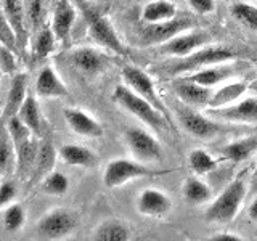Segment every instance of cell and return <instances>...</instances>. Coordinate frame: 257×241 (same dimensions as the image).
I'll return each mask as SVG.
<instances>
[{"mask_svg": "<svg viewBox=\"0 0 257 241\" xmlns=\"http://www.w3.org/2000/svg\"><path fill=\"white\" fill-rule=\"evenodd\" d=\"M112 100H114L120 108H124L132 116L140 119L143 124H147L155 132H163L169 126L166 117L153 106L150 101H147L139 93H135L131 87L125 84L116 85L114 92H112Z\"/></svg>", "mask_w": 257, "mask_h": 241, "instance_id": "6da1fadb", "label": "cell"}, {"mask_svg": "<svg viewBox=\"0 0 257 241\" xmlns=\"http://www.w3.org/2000/svg\"><path fill=\"white\" fill-rule=\"evenodd\" d=\"M236 58V53L230 50L227 47H217V45H209V47H201L199 50L193 52L188 56L179 58L172 64L164 66V72L167 76H182V74H190L198 69H203L207 66H212L217 63H227Z\"/></svg>", "mask_w": 257, "mask_h": 241, "instance_id": "7a4b0ae2", "label": "cell"}, {"mask_svg": "<svg viewBox=\"0 0 257 241\" xmlns=\"http://www.w3.org/2000/svg\"><path fill=\"white\" fill-rule=\"evenodd\" d=\"M246 191V182L243 179H235L209 206V209L204 212L206 220L212 223L231 222L243 206Z\"/></svg>", "mask_w": 257, "mask_h": 241, "instance_id": "3957f363", "label": "cell"}, {"mask_svg": "<svg viewBox=\"0 0 257 241\" xmlns=\"http://www.w3.org/2000/svg\"><path fill=\"white\" fill-rule=\"evenodd\" d=\"M82 13L87 23L88 34H90V37L96 44L104 47L106 50L112 52L114 55H120V56L127 55L125 45L122 44V40L117 36L114 26H112L106 16L96 10V8L88 5H82Z\"/></svg>", "mask_w": 257, "mask_h": 241, "instance_id": "277c9868", "label": "cell"}, {"mask_svg": "<svg viewBox=\"0 0 257 241\" xmlns=\"http://www.w3.org/2000/svg\"><path fill=\"white\" fill-rule=\"evenodd\" d=\"M169 171H156V169L148 167L145 163H140L137 159H112L108 163L106 169L103 172V183L108 188H119L124 187L127 182L142 179V177H156L167 174Z\"/></svg>", "mask_w": 257, "mask_h": 241, "instance_id": "5b68a950", "label": "cell"}, {"mask_svg": "<svg viewBox=\"0 0 257 241\" xmlns=\"http://www.w3.org/2000/svg\"><path fill=\"white\" fill-rule=\"evenodd\" d=\"M120 76H122V80H124V84L127 87H131L135 93H139L142 96V98L150 101L153 106H155L161 112V114L166 117V120L172 129V132L177 134V127L174 124V120L171 119L169 109L166 108V104L163 103L161 96L158 95L155 82H153V79L147 74V72L142 71L140 68H137V66H131V64H127V66H124L122 71H120Z\"/></svg>", "mask_w": 257, "mask_h": 241, "instance_id": "8992f818", "label": "cell"}, {"mask_svg": "<svg viewBox=\"0 0 257 241\" xmlns=\"http://www.w3.org/2000/svg\"><path fill=\"white\" fill-rule=\"evenodd\" d=\"M124 140L128 150H131L132 156L140 163H159L164 158V151L159 140L155 139L145 129L128 127L124 132Z\"/></svg>", "mask_w": 257, "mask_h": 241, "instance_id": "52a82bcc", "label": "cell"}, {"mask_svg": "<svg viewBox=\"0 0 257 241\" xmlns=\"http://www.w3.org/2000/svg\"><path fill=\"white\" fill-rule=\"evenodd\" d=\"M196 21L191 18V16H179L175 18L167 20L163 23H156V24H147L142 29L140 34V42L145 47L150 45H163L167 40H171L172 37L182 34L185 31H190L191 28H195Z\"/></svg>", "mask_w": 257, "mask_h": 241, "instance_id": "ba28073f", "label": "cell"}, {"mask_svg": "<svg viewBox=\"0 0 257 241\" xmlns=\"http://www.w3.org/2000/svg\"><path fill=\"white\" fill-rule=\"evenodd\" d=\"M76 225L77 219L74 214L68 209L56 207L40 217L36 225V233L44 239H61L71 235Z\"/></svg>", "mask_w": 257, "mask_h": 241, "instance_id": "9c48e42d", "label": "cell"}, {"mask_svg": "<svg viewBox=\"0 0 257 241\" xmlns=\"http://www.w3.org/2000/svg\"><path fill=\"white\" fill-rule=\"evenodd\" d=\"M207 42H211V36L204 31H185L182 34L172 37L166 44L159 45V52L164 55H172L175 58H183L193 52L199 50Z\"/></svg>", "mask_w": 257, "mask_h": 241, "instance_id": "30bf717a", "label": "cell"}, {"mask_svg": "<svg viewBox=\"0 0 257 241\" xmlns=\"http://www.w3.org/2000/svg\"><path fill=\"white\" fill-rule=\"evenodd\" d=\"M244 69H246L244 63H230L228 64V61H227V63H217V64H212V66L190 72V74L185 77L199 84V85L212 88L214 85L223 82V80H228L231 77L241 74Z\"/></svg>", "mask_w": 257, "mask_h": 241, "instance_id": "8fae6325", "label": "cell"}, {"mask_svg": "<svg viewBox=\"0 0 257 241\" xmlns=\"http://www.w3.org/2000/svg\"><path fill=\"white\" fill-rule=\"evenodd\" d=\"M207 114L214 119H222L227 123L238 124H255L257 123V98L241 100L235 104H228L223 108H207Z\"/></svg>", "mask_w": 257, "mask_h": 241, "instance_id": "7c38bea8", "label": "cell"}, {"mask_svg": "<svg viewBox=\"0 0 257 241\" xmlns=\"http://www.w3.org/2000/svg\"><path fill=\"white\" fill-rule=\"evenodd\" d=\"M63 116L71 131L80 137H85V139H100L104 134V129L98 120L79 108L63 109Z\"/></svg>", "mask_w": 257, "mask_h": 241, "instance_id": "4fadbf2b", "label": "cell"}, {"mask_svg": "<svg viewBox=\"0 0 257 241\" xmlns=\"http://www.w3.org/2000/svg\"><path fill=\"white\" fill-rule=\"evenodd\" d=\"M71 63L87 76H96L109 66V58L92 47H80L71 53Z\"/></svg>", "mask_w": 257, "mask_h": 241, "instance_id": "5bb4252c", "label": "cell"}, {"mask_svg": "<svg viewBox=\"0 0 257 241\" xmlns=\"http://www.w3.org/2000/svg\"><path fill=\"white\" fill-rule=\"evenodd\" d=\"M171 87L174 93L179 96L183 103L190 104V106H207L209 98H211V95H212L209 87L199 85L196 82H193V80L187 79L185 76L172 80Z\"/></svg>", "mask_w": 257, "mask_h": 241, "instance_id": "9a60e30c", "label": "cell"}, {"mask_svg": "<svg viewBox=\"0 0 257 241\" xmlns=\"http://www.w3.org/2000/svg\"><path fill=\"white\" fill-rule=\"evenodd\" d=\"M137 209L142 215L163 217L172 209V199L156 188H147L137 199Z\"/></svg>", "mask_w": 257, "mask_h": 241, "instance_id": "2e32d148", "label": "cell"}, {"mask_svg": "<svg viewBox=\"0 0 257 241\" xmlns=\"http://www.w3.org/2000/svg\"><path fill=\"white\" fill-rule=\"evenodd\" d=\"M179 119L185 131L190 135L196 137V139H211V137L217 135L220 131V127L212 119L190 109L179 111Z\"/></svg>", "mask_w": 257, "mask_h": 241, "instance_id": "e0dca14e", "label": "cell"}, {"mask_svg": "<svg viewBox=\"0 0 257 241\" xmlns=\"http://www.w3.org/2000/svg\"><path fill=\"white\" fill-rule=\"evenodd\" d=\"M74 23H76V8L72 7V4L69 0H56L52 29L56 39H58V42H68Z\"/></svg>", "mask_w": 257, "mask_h": 241, "instance_id": "ac0fdd59", "label": "cell"}, {"mask_svg": "<svg viewBox=\"0 0 257 241\" xmlns=\"http://www.w3.org/2000/svg\"><path fill=\"white\" fill-rule=\"evenodd\" d=\"M2 10L5 15V21L10 26L13 39L18 44H24L28 39L26 34V16L28 12L24 10L21 0H2Z\"/></svg>", "mask_w": 257, "mask_h": 241, "instance_id": "d6986e66", "label": "cell"}, {"mask_svg": "<svg viewBox=\"0 0 257 241\" xmlns=\"http://www.w3.org/2000/svg\"><path fill=\"white\" fill-rule=\"evenodd\" d=\"M36 93L42 98H61L69 90L52 66H44L36 79Z\"/></svg>", "mask_w": 257, "mask_h": 241, "instance_id": "ffe728a7", "label": "cell"}, {"mask_svg": "<svg viewBox=\"0 0 257 241\" xmlns=\"http://www.w3.org/2000/svg\"><path fill=\"white\" fill-rule=\"evenodd\" d=\"M26 93H28V76L24 74V72H20V74H16L13 77L10 90H8L4 114H2L4 120L18 114L23 101L26 100V96H28Z\"/></svg>", "mask_w": 257, "mask_h": 241, "instance_id": "44dd1931", "label": "cell"}, {"mask_svg": "<svg viewBox=\"0 0 257 241\" xmlns=\"http://www.w3.org/2000/svg\"><path fill=\"white\" fill-rule=\"evenodd\" d=\"M177 16V7L171 0H151L142 10V21L145 24H156Z\"/></svg>", "mask_w": 257, "mask_h": 241, "instance_id": "7402d4cb", "label": "cell"}, {"mask_svg": "<svg viewBox=\"0 0 257 241\" xmlns=\"http://www.w3.org/2000/svg\"><path fill=\"white\" fill-rule=\"evenodd\" d=\"M58 156L64 164L76 167H92L96 163V158L90 150L76 143H66L60 147Z\"/></svg>", "mask_w": 257, "mask_h": 241, "instance_id": "603a6c76", "label": "cell"}, {"mask_svg": "<svg viewBox=\"0 0 257 241\" xmlns=\"http://www.w3.org/2000/svg\"><path fill=\"white\" fill-rule=\"evenodd\" d=\"M246 90H247V84L241 82V80H235V82L225 84L219 88V90L212 92L211 98H209V103H207V108L228 106V104L239 100Z\"/></svg>", "mask_w": 257, "mask_h": 241, "instance_id": "cb8c5ba5", "label": "cell"}, {"mask_svg": "<svg viewBox=\"0 0 257 241\" xmlns=\"http://www.w3.org/2000/svg\"><path fill=\"white\" fill-rule=\"evenodd\" d=\"M93 239L96 241H127L131 239V230L122 220L109 219L101 222L93 231Z\"/></svg>", "mask_w": 257, "mask_h": 241, "instance_id": "d4e9b609", "label": "cell"}, {"mask_svg": "<svg viewBox=\"0 0 257 241\" xmlns=\"http://www.w3.org/2000/svg\"><path fill=\"white\" fill-rule=\"evenodd\" d=\"M16 116H18L23 123L31 129V132L34 135L42 134L44 120H42V114H40L37 100H36V96L32 93H28L26 100L23 101L21 108H20L18 114H16Z\"/></svg>", "mask_w": 257, "mask_h": 241, "instance_id": "484cf974", "label": "cell"}, {"mask_svg": "<svg viewBox=\"0 0 257 241\" xmlns=\"http://www.w3.org/2000/svg\"><path fill=\"white\" fill-rule=\"evenodd\" d=\"M16 166V148L5 120L0 119V172L8 174Z\"/></svg>", "mask_w": 257, "mask_h": 241, "instance_id": "4316f807", "label": "cell"}, {"mask_svg": "<svg viewBox=\"0 0 257 241\" xmlns=\"http://www.w3.org/2000/svg\"><path fill=\"white\" fill-rule=\"evenodd\" d=\"M37 153H39V145L32 137L16 150V171L20 172L21 177H26L28 174L32 172Z\"/></svg>", "mask_w": 257, "mask_h": 241, "instance_id": "83f0119b", "label": "cell"}, {"mask_svg": "<svg viewBox=\"0 0 257 241\" xmlns=\"http://www.w3.org/2000/svg\"><path fill=\"white\" fill-rule=\"evenodd\" d=\"M182 193L190 204H204L212 198V190L196 177H188L183 182Z\"/></svg>", "mask_w": 257, "mask_h": 241, "instance_id": "f1b7e54d", "label": "cell"}, {"mask_svg": "<svg viewBox=\"0 0 257 241\" xmlns=\"http://www.w3.org/2000/svg\"><path fill=\"white\" fill-rule=\"evenodd\" d=\"M257 150V137H249V139H241L231 142L222 150L223 159L231 161V163H239L249 158Z\"/></svg>", "mask_w": 257, "mask_h": 241, "instance_id": "f546056e", "label": "cell"}, {"mask_svg": "<svg viewBox=\"0 0 257 241\" xmlns=\"http://www.w3.org/2000/svg\"><path fill=\"white\" fill-rule=\"evenodd\" d=\"M55 155L56 151L52 147L50 142H44L42 145H39V153L36 158V164L32 169V179L37 180L40 177H45L48 172L52 171L53 163H55Z\"/></svg>", "mask_w": 257, "mask_h": 241, "instance_id": "4dcf8cb0", "label": "cell"}, {"mask_svg": "<svg viewBox=\"0 0 257 241\" xmlns=\"http://www.w3.org/2000/svg\"><path fill=\"white\" fill-rule=\"evenodd\" d=\"M188 166L191 171L196 172L198 175H204V174L212 172L217 167V159L212 155H209L206 150L196 148V150L190 151Z\"/></svg>", "mask_w": 257, "mask_h": 241, "instance_id": "1f68e13d", "label": "cell"}, {"mask_svg": "<svg viewBox=\"0 0 257 241\" xmlns=\"http://www.w3.org/2000/svg\"><path fill=\"white\" fill-rule=\"evenodd\" d=\"M40 185H42V191L47 193V195L61 196V195H64V193L68 191V188H69V180H68V177L64 175L63 172L50 171L42 179Z\"/></svg>", "mask_w": 257, "mask_h": 241, "instance_id": "d6a6232c", "label": "cell"}, {"mask_svg": "<svg viewBox=\"0 0 257 241\" xmlns=\"http://www.w3.org/2000/svg\"><path fill=\"white\" fill-rule=\"evenodd\" d=\"M56 42H58V39H56L53 29L42 28L39 31L36 42H34V58L36 60L47 58V56L55 50Z\"/></svg>", "mask_w": 257, "mask_h": 241, "instance_id": "836d02e7", "label": "cell"}, {"mask_svg": "<svg viewBox=\"0 0 257 241\" xmlns=\"http://www.w3.org/2000/svg\"><path fill=\"white\" fill-rule=\"evenodd\" d=\"M230 13L233 18L239 21L243 26L257 32V7L246 4V2H238L235 5H231Z\"/></svg>", "mask_w": 257, "mask_h": 241, "instance_id": "e575fe53", "label": "cell"}, {"mask_svg": "<svg viewBox=\"0 0 257 241\" xmlns=\"http://www.w3.org/2000/svg\"><path fill=\"white\" fill-rule=\"evenodd\" d=\"M2 220H4V227L7 231L15 233L21 230V227L26 222V212L21 204L18 203H10L8 206H5V211L2 215Z\"/></svg>", "mask_w": 257, "mask_h": 241, "instance_id": "d590c367", "label": "cell"}, {"mask_svg": "<svg viewBox=\"0 0 257 241\" xmlns=\"http://www.w3.org/2000/svg\"><path fill=\"white\" fill-rule=\"evenodd\" d=\"M28 18L34 28H39L44 20V8H42V0H29L28 2Z\"/></svg>", "mask_w": 257, "mask_h": 241, "instance_id": "8d00e7d4", "label": "cell"}, {"mask_svg": "<svg viewBox=\"0 0 257 241\" xmlns=\"http://www.w3.org/2000/svg\"><path fill=\"white\" fill-rule=\"evenodd\" d=\"M16 196V187L13 182H4L0 185V209L8 206Z\"/></svg>", "mask_w": 257, "mask_h": 241, "instance_id": "74e56055", "label": "cell"}, {"mask_svg": "<svg viewBox=\"0 0 257 241\" xmlns=\"http://www.w3.org/2000/svg\"><path fill=\"white\" fill-rule=\"evenodd\" d=\"M187 4L195 10L198 15H209L215 10L214 0H187Z\"/></svg>", "mask_w": 257, "mask_h": 241, "instance_id": "f35d334b", "label": "cell"}, {"mask_svg": "<svg viewBox=\"0 0 257 241\" xmlns=\"http://www.w3.org/2000/svg\"><path fill=\"white\" fill-rule=\"evenodd\" d=\"M0 68H2V71H5V72H10L12 69H15L13 53L2 44H0Z\"/></svg>", "mask_w": 257, "mask_h": 241, "instance_id": "ab89813d", "label": "cell"}, {"mask_svg": "<svg viewBox=\"0 0 257 241\" xmlns=\"http://www.w3.org/2000/svg\"><path fill=\"white\" fill-rule=\"evenodd\" d=\"M211 241H243V238L238 236L236 233H215L214 236L209 238Z\"/></svg>", "mask_w": 257, "mask_h": 241, "instance_id": "60d3db41", "label": "cell"}, {"mask_svg": "<svg viewBox=\"0 0 257 241\" xmlns=\"http://www.w3.org/2000/svg\"><path fill=\"white\" fill-rule=\"evenodd\" d=\"M247 214H249V219L257 222V196L252 199L251 206H249V209H247Z\"/></svg>", "mask_w": 257, "mask_h": 241, "instance_id": "b9f144b4", "label": "cell"}, {"mask_svg": "<svg viewBox=\"0 0 257 241\" xmlns=\"http://www.w3.org/2000/svg\"><path fill=\"white\" fill-rule=\"evenodd\" d=\"M251 190L257 191V167H255V171L252 174V179H251Z\"/></svg>", "mask_w": 257, "mask_h": 241, "instance_id": "7bdbcfd3", "label": "cell"}, {"mask_svg": "<svg viewBox=\"0 0 257 241\" xmlns=\"http://www.w3.org/2000/svg\"><path fill=\"white\" fill-rule=\"evenodd\" d=\"M0 76H2V68H0Z\"/></svg>", "mask_w": 257, "mask_h": 241, "instance_id": "ee69618b", "label": "cell"}, {"mask_svg": "<svg viewBox=\"0 0 257 241\" xmlns=\"http://www.w3.org/2000/svg\"><path fill=\"white\" fill-rule=\"evenodd\" d=\"M0 2H2V0H0Z\"/></svg>", "mask_w": 257, "mask_h": 241, "instance_id": "f6af8a7d", "label": "cell"}]
</instances>
